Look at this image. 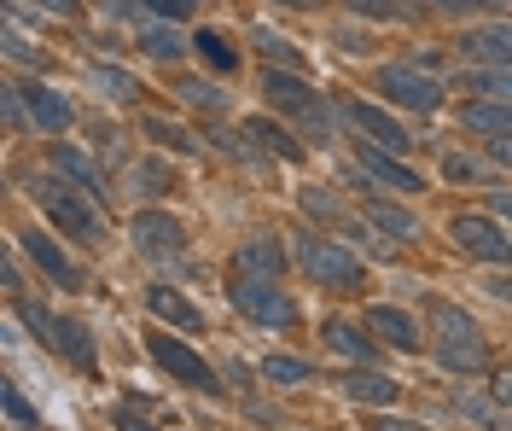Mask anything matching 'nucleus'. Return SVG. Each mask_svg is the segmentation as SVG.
I'll return each mask as SVG.
<instances>
[{
  "label": "nucleus",
  "mask_w": 512,
  "mask_h": 431,
  "mask_svg": "<svg viewBox=\"0 0 512 431\" xmlns=\"http://www.w3.org/2000/svg\"><path fill=\"white\" fill-rule=\"evenodd\" d=\"M437 327H443V338H437V362H443L448 373H483V367H489V344H483V332H478L472 315L437 309Z\"/></svg>",
  "instance_id": "obj_1"
},
{
  "label": "nucleus",
  "mask_w": 512,
  "mask_h": 431,
  "mask_svg": "<svg viewBox=\"0 0 512 431\" xmlns=\"http://www.w3.org/2000/svg\"><path fill=\"white\" fill-rule=\"evenodd\" d=\"M227 298H233V309H239L245 321H256V327H268V332L297 327V303H291L274 280H233Z\"/></svg>",
  "instance_id": "obj_2"
},
{
  "label": "nucleus",
  "mask_w": 512,
  "mask_h": 431,
  "mask_svg": "<svg viewBox=\"0 0 512 431\" xmlns=\"http://www.w3.org/2000/svg\"><path fill=\"white\" fill-rule=\"evenodd\" d=\"M262 94H268V100L280 105V111L303 117V123H309L315 134L332 129V111H326V105L315 100V88H309L303 76H291V70H274V65H268V76H262Z\"/></svg>",
  "instance_id": "obj_3"
},
{
  "label": "nucleus",
  "mask_w": 512,
  "mask_h": 431,
  "mask_svg": "<svg viewBox=\"0 0 512 431\" xmlns=\"http://www.w3.org/2000/svg\"><path fill=\"white\" fill-rule=\"evenodd\" d=\"M35 204L53 216V228L70 239H99V216L88 210V199H76L64 181H35Z\"/></svg>",
  "instance_id": "obj_4"
},
{
  "label": "nucleus",
  "mask_w": 512,
  "mask_h": 431,
  "mask_svg": "<svg viewBox=\"0 0 512 431\" xmlns=\"http://www.w3.org/2000/svg\"><path fill=\"white\" fill-rule=\"evenodd\" d=\"M297 263L309 268L315 280H326V286H355V280H361V263H355L350 251L326 245V239H315V233L297 239Z\"/></svg>",
  "instance_id": "obj_5"
},
{
  "label": "nucleus",
  "mask_w": 512,
  "mask_h": 431,
  "mask_svg": "<svg viewBox=\"0 0 512 431\" xmlns=\"http://www.w3.org/2000/svg\"><path fill=\"white\" fill-rule=\"evenodd\" d=\"M379 94H384L390 105H408V111H437V105H443V88H437L431 76L408 70V65L379 70Z\"/></svg>",
  "instance_id": "obj_6"
},
{
  "label": "nucleus",
  "mask_w": 512,
  "mask_h": 431,
  "mask_svg": "<svg viewBox=\"0 0 512 431\" xmlns=\"http://www.w3.org/2000/svg\"><path fill=\"white\" fill-rule=\"evenodd\" d=\"M146 344H152V356H158L163 373H175L181 385H198V391H216V373H210V367H204V356H198V350H187L181 338H169V332H152Z\"/></svg>",
  "instance_id": "obj_7"
},
{
  "label": "nucleus",
  "mask_w": 512,
  "mask_h": 431,
  "mask_svg": "<svg viewBox=\"0 0 512 431\" xmlns=\"http://www.w3.org/2000/svg\"><path fill=\"white\" fill-rule=\"evenodd\" d=\"M448 239L460 245V251H472V257H483V263H501V257H512V239L489 216H454L448 222Z\"/></svg>",
  "instance_id": "obj_8"
},
{
  "label": "nucleus",
  "mask_w": 512,
  "mask_h": 431,
  "mask_svg": "<svg viewBox=\"0 0 512 431\" xmlns=\"http://www.w3.org/2000/svg\"><path fill=\"white\" fill-rule=\"evenodd\" d=\"M280 268H286V251L274 233H256L233 251V280H280Z\"/></svg>",
  "instance_id": "obj_9"
},
{
  "label": "nucleus",
  "mask_w": 512,
  "mask_h": 431,
  "mask_svg": "<svg viewBox=\"0 0 512 431\" xmlns=\"http://www.w3.org/2000/svg\"><path fill=\"white\" fill-rule=\"evenodd\" d=\"M344 117H350L361 134H373V146H379V152H408V146H414L408 129H402L396 117H384L379 105H367V100H350V105H344Z\"/></svg>",
  "instance_id": "obj_10"
},
{
  "label": "nucleus",
  "mask_w": 512,
  "mask_h": 431,
  "mask_svg": "<svg viewBox=\"0 0 512 431\" xmlns=\"http://www.w3.org/2000/svg\"><path fill=\"white\" fill-rule=\"evenodd\" d=\"M134 245H140V251H152V257H181V251H187V233H181L175 216L146 210V216H134Z\"/></svg>",
  "instance_id": "obj_11"
},
{
  "label": "nucleus",
  "mask_w": 512,
  "mask_h": 431,
  "mask_svg": "<svg viewBox=\"0 0 512 431\" xmlns=\"http://www.w3.org/2000/svg\"><path fill=\"white\" fill-rule=\"evenodd\" d=\"M24 251H30V263L41 268V274H53L59 286H82V268L70 263V257H64L47 233H24Z\"/></svg>",
  "instance_id": "obj_12"
},
{
  "label": "nucleus",
  "mask_w": 512,
  "mask_h": 431,
  "mask_svg": "<svg viewBox=\"0 0 512 431\" xmlns=\"http://www.w3.org/2000/svg\"><path fill=\"white\" fill-rule=\"evenodd\" d=\"M24 94V105H30V117H35V129H47V134H64L70 123H76V111L53 94V88H18Z\"/></svg>",
  "instance_id": "obj_13"
},
{
  "label": "nucleus",
  "mask_w": 512,
  "mask_h": 431,
  "mask_svg": "<svg viewBox=\"0 0 512 431\" xmlns=\"http://www.w3.org/2000/svg\"><path fill=\"white\" fill-rule=\"evenodd\" d=\"M361 169L373 175V181H384L390 193H419V175L414 169L396 164V152H379V146H361Z\"/></svg>",
  "instance_id": "obj_14"
},
{
  "label": "nucleus",
  "mask_w": 512,
  "mask_h": 431,
  "mask_svg": "<svg viewBox=\"0 0 512 431\" xmlns=\"http://www.w3.org/2000/svg\"><path fill=\"white\" fill-rule=\"evenodd\" d=\"M367 327L379 332L384 344H396V350H419V327L402 309H390V303H373V309H367Z\"/></svg>",
  "instance_id": "obj_15"
},
{
  "label": "nucleus",
  "mask_w": 512,
  "mask_h": 431,
  "mask_svg": "<svg viewBox=\"0 0 512 431\" xmlns=\"http://www.w3.org/2000/svg\"><path fill=\"white\" fill-rule=\"evenodd\" d=\"M53 350H59L76 373H94V338H88L82 321H59V327H53Z\"/></svg>",
  "instance_id": "obj_16"
},
{
  "label": "nucleus",
  "mask_w": 512,
  "mask_h": 431,
  "mask_svg": "<svg viewBox=\"0 0 512 431\" xmlns=\"http://www.w3.org/2000/svg\"><path fill=\"white\" fill-rule=\"evenodd\" d=\"M146 303L158 309L163 321H175L181 332H204V315H198V309H192L181 292H169V286H152V292H146Z\"/></svg>",
  "instance_id": "obj_17"
},
{
  "label": "nucleus",
  "mask_w": 512,
  "mask_h": 431,
  "mask_svg": "<svg viewBox=\"0 0 512 431\" xmlns=\"http://www.w3.org/2000/svg\"><path fill=\"white\" fill-rule=\"evenodd\" d=\"M466 53L489 59V65H512V24H489V30L466 35Z\"/></svg>",
  "instance_id": "obj_18"
},
{
  "label": "nucleus",
  "mask_w": 512,
  "mask_h": 431,
  "mask_svg": "<svg viewBox=\"0 0 512 431\" xmlns=\"http://www.w3.org/2000/svg\"><path fill=\"white\" fill-rule=\"evenodd\" d=\"M367 222L390 239H419V222L402 210V204H384V199H367Z\"/></svg>",
  "instance_id": "obj_19"
},
{
  "label": "nucleus",
  "mask_w": 512,
  "mask_h": 431,
  "mask_svg": "<svg viewBox=\"0 0 512 431\" xmlns=\"http://www.w3.org/2000/svg\"><path fill=\"white\" fill-rule=\"evenodd\" d=\"M53 169H59V175H70V181H76V187H82V193H105V187H99V169L88 164V158H82V152H76V146H53Z\"/></svg>",
  "instance_id": "obj_20"
},
{
  "label": "nucleus",
  "mask_w": 512,
  "mask_h": 431,
  "mask_svg": "<svg viewBox=\"0 0 512 431\" xmlns=\"http://www.w3.org/2000/svg\"><path fill=\"white\" fill-rule=\"evenodd\" d=\"M460 123H466V129H478V134H512V105H501V100L466 105V111H460Z\"/></svg>",
  "instance_id": "obj_21"
},
{
  "label": "nucleus",
  "mask_w": 512,
  "mask_h": 431,
  "mask_svg": "<svg viewBox=\"0 0 512 431\" xmlns=\"http://www.w3.org/2000/svg\"><path fill=\"white\" fill-rule=\"evenodd\" d=\"M344 391H350L355 402L390 408V402H396V379H384V373H350V379H344Z\"/></svg>",
  "instance_id": "obj_22"
},
{
  "label": "nucleus",
  "mask_w": 512,
  "mask_h": 431,
  "mask_svg": "<svg viewBox=\"0 0 512 431\" xmlns=\"http://www.w3.org/2000/svg\"><path fill=\"white\" fill-rule=\"evenodd\" d=\"M192 47H198V59H204L210 70H227V76L239 70V47H233V41H222L216 30H198V35H192Z\"/></svg>",
  "instance_id": "obj_23"
},
{
  "label": "nucleus",
  "mask_w": 512,
  "mask_h": 431,
  "mask_svg": "<svg viewBox=\"0 0 512 431\" xmlns=\"http://www.w3.org/2000/svg\"><path fill=\"white\" fill-rule=\"evenodd\" d=\"M245 134H251V140H262L268 152H280L286 164H297V158H303V146H297V140H291V134L280 129V123H268V117H256V123H245Z\"/></svg>",
  "instance_id": "obj_24"
},
{
  "label": "nucleus",
  "mask_w": 512,
  "mask_h": 431,
  "mask_svg": "<svg viewBox=\"0 0 512 431\" xmlns=\"http://www.w3.org/2000/svg\"><path fill=\"white\" fill-rule=\"evenodd\" d=\"M326 344L344 350V356H355V362H373V332H355V327H344V321H332V327H326Z\"/></svg>",
  "instance_id": "obj_25"
},
{
  "label": "nucleus",
  "mask_w": 512,
  "mask_h": 431,
  "mask_svg": "<svg viewBox=\"0 0 512 431\" xmlns=\"http://www.w3.org/2000/svg\"><path fill=\"white\" fill-rule=\"evenodd\" d=\"M88 88H105L111 100H134L140 94V82L123 76V70H111V65H88Z\"/></svg>",
  "instance_id": "obj_26"
},
{
  "label": "nucleus",
  "mask_w": 512,
  "mask_h": 431,
  "mask_svg": "<svg viewBox=\"0 0 512 431\" xmlns=\"http://www.w3.org/2000/svg\"><path fill=\"white\" fill-rule=\"evenodd\" d=\"M466 88H472V94H489V100H501V105H512V70H507V65L478 70V76H472Z\"/></svg>",
  "instance_id": "obj_27"
},
{
  "label": "nucleus",
  "mask_w": 512,
  "mask_h": 431,
  "mask_svg": "<svg viewBox=\"0 0 512 431\" xmlns=\"http://www.w3.org/2000/svg\"><path fill=\"white\" fill-rule=\"evenodd\" d=\"M262 379H268V385H303V379H309V362H297V356H268V362H262Z\"/></svg>",
  "instance_id": "obj_28"
},
{
  "label": "nucleus",
  "mask_w": 512,
  "mask_h": 431,
  "mask_svg": "<svg viewBox=\"0 0 512 431\" xmlns=\"http://www.w3.org/2000/svg\"><path fill=\"white\" fill-rule=\"evenodd\" d=\"M140 47H146L152 59H181V53H187L175 30H140Z\"/></svg>",
  "instance_id": "obj_29"
},
{
  "label": "nucleus",
  "mask_w": 512,
  "mask_h": 431,
  "mask_svg": "<svg viewBox=\"0 0 512 431\" xmlns=\"http://www.w3.org/2000/svg\"><path fill=\"white\" fill-rule=\"evenodd\" d=\"M134 181H140V193H152V199L175 193V175H169L163 164H134Z\"/></svg>",
  "instance_id": "obj_30"
},
{
  "label": "nucleus",
  "mask_w": 512,
  "mask_h": 431,
  "mask_svg": "<svg viewBox=\"0 0 512 431\" xmlns=\"http://www.w3.org/2000/svg\"><path fill=\"white\" fill-rule=\"evenodd\" d=\"M146 134H152L158 146H169V152H192V134L175 129V123H163V117H146Z\"/></svg>",
  "instance_id": "obj_31"
},
{
  "label": "nucleus",
  "mask_w": 512,
  "mask_h": 431,
  "mask_svg": "<svg viewBox=\"0 0 512 431\" xmlns=\"http://www.w3.org/2000/svg\"><path fill=\"white\" fill-rule=\"evenodd\" d=\"M6 414H12V426H41V414H35L30 402H24V391H18V385H12V379H6Z\"/></svg>",
  "instance_id": "obj_32"
},
{
  "label": "nucleus",
  "mask_w": 512,
  "mask_h": 431,
  "mask_svg": "<svg viewBox=\"0 0 512 431\" xmlns=\"http://www.w3.org/2000/svg\"><path fill=\"white\" fill-rule=\"evenodd\" d=\"M6 59H18V65H35V59H41V53H35L30 41H24L18 18H6Z\"/></svg>",
  "instance_id": "obj_33"
},
{
  "label": "nucleus",
  "mask_w": 512,
  "mask_h": 431,
  "mask_svg": "<svg viewBox=\"0 0 512 431\" xmlns=\"http://www.w3.org/2000/svg\"><path fill=\"white\" fill-rule=\"evenodd\" d=\"M256 47H262L274 65H291V70H297V53H291V41H280V35H268V30H256Z\"/></svg>",
  "instance_id": "obj_34"
},
{
  "label": "nucleus",
  "mask_w": 512,
  "mask_h": 431,
  "mask_svg": "<svg viewBox=\"0 0 512 431\" xmlns=\"http://www.w3.org/2000/svg\"><path fill=\"white\" fill-rule=\"evenodd\" d=\"M460 408H466V414H472L478 426H501V408H495V402H483V397H460Z\"/></svg>",
  "instance_id": "obj_35"
},
{
  "label": "nucleus",
  "mask_w": 512,
  "mask_h": 431,
  "mask_svg": "<svg viewBox=\"0 0 512 431\" xmlns=\"http://www.w3.org/2000/svg\"><path fill=\"white\" fill-rule=\"evenodd\" d=\"M146 6H152L158 18H192V12H198V0H146Z\"/></svg>",
  "instance_id": "obj_36"
},
{
  "label": "nucleus",
  "mask_w": 512,
  "mask_h": 431,
  "mask_svg": "<svg viewBox=\"0 0 512 431\" xmlns=\"http://www.w3.org/2000/svg\"><path fill=\"white\" fill-rule=\"evenodd\" d=\"M181 94H187L192 105H222V94H216L210 82H181Z\"/></svg>",
  "instance_id": "obj_37"
},
{
  "label": "nucleus",
  "mask_w": 512,
  "mask_h": 431,
  "mask_svg": "<svg viewBox=\"0 0 512 431\" xmlns=\"http://www.w3.org/2000/svg\"><path fill=\"white\" fill-rule=\"evenodd\" d=\"M443 175H448V181H478V164H472V158H448Z\"/></svg>",
  "instance_id": "obj_38"
},
{
  "label": "nucleus",
  "mask_w": 512,
  "mask_h": 431,
  "mask_svg": "<svg viewBox=\"0 0 512 431\" xmlns=\"http://www.w3.org/2000/svg\"><path fill=\"white\" fill-rule=\"evenodd\" d=\"M489 6H501V0H443V12H454V18H466V12H489Z\"/></svg>",
  "instance_id": "obj_39"
},
{
  "label": "nucleus",
  "mask_w": 512,
  "mask_h": 431,
  "mask_svg": "<svg viewBox=\"0 0 512 431\" xmlns=\"http://www.w3.org/2000/svg\"><path fill=\"white\" fill-rule=\"evenodd\" d=\"M489 158L501 169H512V134H495V140H489Z\"/></svg>",
  "instance_id": "obj_40"
},
{
  "label": "nucleus",
  "mask_w": 512,
  "mask_h": 431,
  "mask_svg": "<svg viewBox=\"0 0 512 431\" xmlns=\"http://www.w3.org/2000/svg\"><path fill=\"white\" fill-rule=\"evenodd\" d=\"M355 12H367V18H396V6L390 0H350Z\"/></svg>",
  "instance_id": "obj_41"
},
{
  "label": "nucleus",
  "mask_w": 512,
  "mask_h": 431,
  "mask_svg": "<svg viewBox=\"0 0 512 431\" xmlns=\"http://www.w3.org/2000/svg\"><path fill=\"white\" fill-rule=\"evenodd\" d=\"M495 397L512 408V367H501V373H495Z\"/></svg>",
  "instance_id": "obj_42"
},
{
  "label": "nucleus",
  "mask_w": 512,
  "mask_h": 431,
  "mask_svg": "<svg viewBox=\"0 0 512 431\" xmlns=\"http://www.w3.org/2000/svg\"><path fill=\"white\" fill-rule=\"evenodd\" d=\"M489 210H495L501 222H512V193H495V199H489Z\"/></svg>",
  "instance_id": "obj_43"
},
{
  "label": "nucleus",
  "mask_w": 512,
  "mask_h": 431,
  "mask_svg": "<svg viewBox=\"0 0 512 431\" xmlns=\"http://www.w3.org/2000/svg\"><path fill=\"white\" fill-rule=\"evenodd\" d=\"M117 426H123V431H152V426H146V420H134L128 408H123V414H117Z\"/></svg>",
  "instance_id": "obj_44"
},
{
  "label": "nucleus",
  "mask_w": 512,
  "mask_h": 431,
  "mask_svg": "<svg viewBox=\"0 0 512 431\" xmlns=\"http://www.w3.org/2000/svg\"><path fill=\"white\" fill-rule=\"evenodd\" d=\"M379 431H425V426H414V420H379Z\"/></svg>",
  "instance_id": "obj_45"
},
{
  "label": "nucleus",
  "mask_w": 512,
  "mask_h": 431,
  "mask_svg": "<svg viewBox=\"0 0 512 431\" xmlns=\"http://www.w3.org/2000/svg\"><path fill=\"white\" fill-rule=\"evenodd\" d=\"M35 6H47V12H76V0H35Z\"/></svg>",
  "instance_id": "obj_46"
},
{
  "label": "nucleus",
  "mask_w": 512,
  "mask_h": 431,
  "mask_svg": "<svg viewBox=\"0 0 512 431\" xmlns=\"http://www.w3.org/2000/svg\"><path fill=\"white\" fill-rule=\"evenodd\" d=\"M280 6H320V0H280Z\"/></svg>",
  "instance_id": "obj_47"
}]
</instances>
